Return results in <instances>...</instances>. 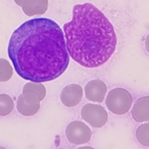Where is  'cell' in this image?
<instances>
[{
  "instance_id": "1",
  "label": "cell",
  "mask_w": 149,
  "mask_h": 149,
  "mask_svg": "<svg viewBox=\"0 0 149 149\" xmlns=\"http://www.w3.org/2000/svg\"><path fill=\"white\" fill-rule=\"evenodd\" d=\"M8 56L17 74L32 82H47L67 69L70 56L63 31L53 20L35 18L13 32Z\"/></svg>"
},
{
  "instance_id": "2",
  "label": "cell",
  "mask_w": 149,
  "mask_h": 149,
  "mask_svg": "<svg viewBox=\"0 0 149 149\" xmlns=\"http://www.w3.org/2000/svg\"><path fill=\"white\" fill-rule=\"evenodd\" d=\"M67 51L86 68H97L111 58L116 49L114 28L104 13L90 3L76 5L72 19L63 25Z\"/></svg>"
},
{
  "instance_id": "3",
  "label": "cell",
  "mask_w": 149,
  "mask_h": 149,
  "mask_svg": "<svg viewBox=\"0 0 149 149\" xmlns=\"http://www.w3.org/2000/svg\"><path fill=\"white\" fill-rule=\"evenodd\" d=\"M131 94L125 88H116L107 94L105 104L108 110L117 115H123L129 112L132 104Z\"/></svg>"
},
{
  "instance_id": "4",
  "label": "cell",
  "mask_w": 149,
  "mask_h": 149,
  "mask_svg": "<svg viewBox=\"0 0 149 149\" xmlns=\"http://www.w3.org/2000/svg\"><path fill=\"white\" fill-rule=\"evenodd\" d=\"M81 117L93 128H102L108 120L105 109L98 104H87L81 109Z\"/></svg>"
},
{
  "instance_id": "5",
  "label": "cell",
  "mask_w": 149,
  "mask_h": 149,
  "mask_svg": "<svg viewBox=\"0 0 149 149\" xmlns=\"http://www.w3.org/2000/svg\"><path fill=\"white\" fill-rule=\"evenodd\" d=\"M65 136L70 143L73 145H82L91 139L92 132L84 123L74 120L67 126Z\"/></svg>"
},
{
  "instance_id": "6",
  "label": "cell",
  "mask_w": 149,
  "mask_h": 149,
  "mask_svg": "<svg viewBox=\"0 0 149 149\" xmlns=\"http://www.w3.org/2000/svg\"><path fill=\"white\" fill-rule=\"evenodd\" d=\"M40 101L41 100L34 93H22L17 99V110L23 116L35 115L40 108Z\"/></svg>"
},
{
  "instance_id": "7",
  "label": "cell",
  "mask_w": 149,
  "mask_h": 149,
  "mask_svg": "<svg viewBox=\"0 0 149 149\" xmlns=\"http://www.w3.org/2000/svg\"><path fill=\"white\" fill-rule=\"evenodd\" d=\"M83 97V89L78 84L66 86L61 92V102L67 107H74L79 104Z\"/></svg>"
},
{
  "instance_id": "8",
  "label": "cell",
  "mask_w": 149,
  "mask_h": 149,
  "mask_svg": "<svg viewBox=\"0 0 149 149\" xmlns=\"http://www.w3.org/2000/svg\"><path fill=\"white\" fill-rule=\"evenodd\" d=\"M106 91L107 87L104 81L100 79H93L88 81L85 87V96L89 101L101 103L105 97Z\"/></svg>"
},
{
  "instance_id": "9",
  "label": "cell",
  "mask_w": 149,
  "mask_h": 149,
  "mask_svg": "<svg viewBox=\"0 0 149 149\" xmlns=\"http://www.w3.org/2000/svg\"><path fill=\"white\" fill-rule=\"evenodd\" d=\"M131 116L137 123L149 120V96L142 97L136 101L131 110Z\"/></svg>"
},
{
  "instance_id": "10",
  "label": "cell",
  "mask_w": 149,
  "mask_h": 149,
  "mask_svg": "<svg viewBox=\"0 0 149 149\" xmlns=\"http://www.w3.org/2000/svg\"><path fill=\"white\" fill-rule=\"evenodd\" d=\"M26 15H41L47 11L48 0H25L22 6Z\"/></svg>"
},
{
  "instance_id": "11",
  "label": "cell",
  "mask_w": 149,
  "mask_h": 149,
  "mask_svg": "<svg viewBox=\"0 0 149 149\" xmlns=\"http://www.w3.org/2000/svg\"><path fill=\"white\" fill-rule=\"evenodd\" d=\"M26 92H31V93L36 94L40 100H43L46 97V94H47L46 88L42 83L32 82V81H30V82L26 83L24 85L22 93H26Z\"/></svg>"
},
{
  "instance_id": "12",
  "label": "cell",
  "mask_w": 149,
  "mask_h": 149,
  "mask_svg": "<svg viewBox=\"0 0 149 149\" xmlns=\"http://www.w3.org/2000/svg\"><path fill=\"white\" fill-rule=\"evenodd\" d=\"M15 108L13 98L6 94H0V116H6Z\"/></svg>"
},
{
  "instance_id": "13",
  "label": "cell",
  "mask_w": 149,
  "mask_h": 149,
  "mask_svg": "<svg viewBox=\"0 0 149 149\" xmlns=\"http://www.w3.org/2000/svg\"><path fill=\"white\" fill-rule=\"evenodd\" d=\"M137 140L144 146H149V123L140 125L136 132Z\"/></svg>"
},
{
  "instance_id": "14",
  "label": "cell",
  "mask_w": 149,
  "mask_h": 149,
  "mask_svg": "<svg viewBox=\"0 0 149 149\" xmlns=\"http://www.w3.org/2000/svg\"><path fill=\"white\" fill-rule=\"evenodd\" d=\"M0 63H1L2 66V72L1 75H0V82H6V81H8L12 78L13 70L12 65L9 63L7 60L0 58Z\"/></svg>"
},
{
  "instance_id": "15",
  "label": "cell",
  "mask_w": 149,
  "mask_h": 149,
  "mask_svg": "<svg viewBox=\"0 0 149 149\" xmlns=\"http://www.w3.org/2000/svg\"><path fill=\"white\" fill-rule=\"evenodd\" d=\"M145 47H146V50L147 51V53L149 54V34L146 36V38L145 39Z\"/></svg>"
},
{
  "instance_id": "16",
  "label": "cell",
  "mask_w": 149,
  "mask_h": 149,
  "mask_svg": "<svg viewBox=\"0 0 149 149\" xmlns=\"http://www.w3.org/2000/svg\"><path fill=\"white\" fill-rule=\"evenodd\" d=\"M13 1H15V3L17 6H19L22 7V4H23V2L25 1V0H13Z\"/></svg>"
},
{
  "instance_id": "17",
  "label": "cell",
  "mask_w": 149,
  "mask_h": 149,
  "mask_svg": "<svg viewBox=\"0 0 149 149\" xmlns=\"http://www.w3.org/2000/svg\"><path fill=\"white\" fill-rule=\"evenodd\" d=\"M78 149H95L91 146H82V147H79Z\"/></svg>"
},
{
  "instance_id": "18",
  "label": "cell",
  "mask_w": 149,
  "mask_h": 149,
  "mask_svg": "<svg viewBox=\"0 0 149 149\" xmlns=\"http://www.w3.org/2000/svg\"><path fill=\"white\" fill-rule=\"evenodd\" d=\"M2 72V66H1V63H0V75H1Z\"/></svg>"
},
{
  "instance_id": "19",
  "label": "cell",
  "mask_w": 149,
  "mask_h": 149,
  "mask_svg": "<svg viewBox=\"0 0 149 149\" xmlns=\"http://www.w3.org/2000/svg\"><path fill=\"white\" fill-rule=\"evenodd\" d=\"M0 149H6V147H3V146H0Z\"/></svg>"
},
{
  "instance_id": "20",
  "label": "cell",
  "mask_w": 149,
  "mask_h": 149,
  "mask_svg": "<svg viewBox=\"0 0 149 149\" xmlns=\"http://www.w3.org/2000/svg\"><path fill=\"white\" fill-rule=\"evenodd\" d=\"M57 149H63V148H57Z\"/></svg>"
}]
</instances>
